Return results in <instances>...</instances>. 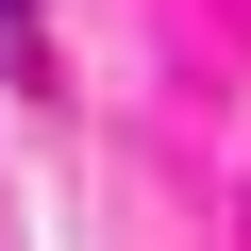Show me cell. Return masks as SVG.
Returning a JSON list of instances; mask_svg holds the SVG:
<instances>
[{
    "label": "cell",
    "mask_w": 251,
    "mask_h": 251,
    "mask_svg": "<svg viewBox=\"0 0 251 251\" xmlns=\"http://www.w3.org/2000/svg\"><path fill=\"white\" fill-rule=\"evenodd\" d=\"M17 34H34V0H0V50H17Z\"/></svg>",
    "instance_id": "6da1fadb"
}]
</instances>
